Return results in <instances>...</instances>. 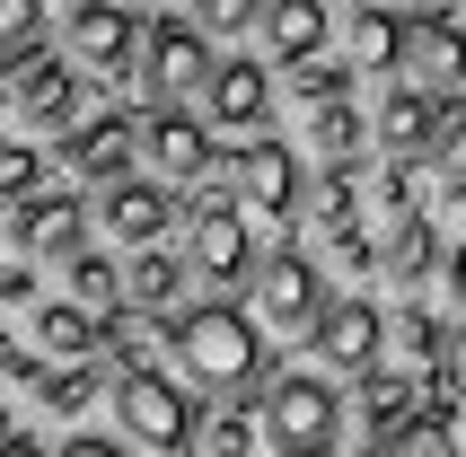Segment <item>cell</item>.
I'll use <instances>...</instances> for the list:
<instances>
[{"instance_id":"cell-1","label":"cell","mask_w":466,"mask_h":457,"mask_svg":"<svg viewBox=\"0 0 466 457\" xmlns=\"http://www.w3.org/2000/svg\"><path fill=\"white\" fill-rule=\"evenodd\" d=\"M167 343H177V370L203 396H220V405H247V387L264 379V334L247 308L229 300H203V308H185L177 326H167Z\"/></svg>"},{"instance_id":"cell-2","label":"cell","mask_w":466,"mask_h":457,"mask_svg":"<svg viewBox=\"0 0 466 457\" xmlns=\"http://www.w3.org/2000/svg\"><path fill=\"white\" fill-rule=\"evenodd\" d=\"M256 413H264V449L273 457H335V440H343V396L317 370H273Z\"/></svg>"},{"instance_id":"cell-3","label":"cell","mask_w":466,"mask_h":457,"mask_svg":"<svg viewBox=\"0 0 466 457\" xmlns=\"http://www.w3.org/2000/svg\"><path fill=\"white\" fill-rule=\"evenodd\" d=\"M396 88H414L431 106H466V18L414 9L405 36H396Z\"/></svg>"},{"instance_id":"cell-4","label":"cell","mask_w":466,"mask_h":457,"mask_svg":"<svg viewBox=\"0 0 466 457\" xmlns=\"http://www.w3.org/2000/svg\"><path fill=\"white\" fill-rule=\"evenodd\" d=\"M185 264H194L211 290L256 281V228L229 203V185H203V194H194V211H185Z\"/></svg>"},{"instance_id":"cell-5","label":"cell","mask_w":466,"mask_h":457,"mask_svg":"<svg viewBox=\"0 0 466 457\" xmlns=\"http://www.w3.org/2000/svg\"><path fill=\"white\" fill-rule=\"evenodd\" d=\"M220 185H229V203L247 211V228H256V220L290 228V220H299V194H309V177H299V150H290V141H247V150L220 168Z\"/></svg>"},{"instance_id":"cell-6","label":"cell","mask_w":466,"mask_h":457,"mask_svg":"<svg viewBox=\"0 0 466 457\" xmlns=\"http://www.w3.org/2000/svg\"><path fill=\"white\" fill-rule=\"evenodd\" d=\"M256 334L273 326V334H317V317H326V273H317V255H299V247H273V255H256Z\"/></svg>"},{"instance_id":"cell-7","label":"cell","mask_w":466,"mask_h":457,"mask_svg":"<svg viewBox=\"0 0 466 457\" xmlns=\"http://www.w3.org/2000/svg\"><path fill=\"white\" fill-rule=\"evenodd\" d=\"M106 396H115V413H124V432L141 440V449H158V457H185V449H194V405L177 396L167 370H124Z\"/></svg>"},{"instance_id":"cell-8","label":"cell","mask_w":466,"mask_h":457,"mask_svg":"<svg viewBox=\"0 0 466 457\" xmlns=\"http://www.w3.org/2000/svg\"><path fill=\"white\" fill-rule=\"evenodd\" d=\"M132 158H141V115H124V106H97L62 132V168L79 185H124Z\"/></svg>"},{"instance_id":"cell-9","label":"cell","mask_w":466,"mask_h":457,"mask_svg":"<svg viewBox=\"0 0 466 457\" xmlns=\"http://www.w3.org/2000/svg\"><path fill=\"white\" fill-rule=\"evenodd\" d=\"M211 62H220V53H211L185 18H150V26H141V62H132V71H141L150 97H185V88H203V79H211Z\"/></svg>"},{"instance_id":"cell-10","label":"cell","mask_w":466,"mask_h":457,"mask_svg":"<svg viewBox=\"0 0 466 457\" xmlns=\"http://www.w3.org/2000/svg\"><path fill=\"white\" fill-rule=\"evenodd\" d=\"M62 36H71L62 62L88 71V79H124L132 62H141V18H132V9H71Z\"/></svg>"},{"instance_id":"cell-11","label":"cell","mask_w":466,"mask_h":457,"mask_svg":"<svg viewBox=\"0 0 466 457\" xmlns=\"http://www.w3.org/2000/svg\"><path fill=\"white\" fill-rule=\"evenodd\" d=\"M141 158H150V185H203L211 168H220V141H211L203 115H150L141 124Z\"/></svg>"},{"instance_id":"cell-12","label":"cell","mask_w":466,"mask_h":457,"mask_svg":"<svg viewBox=\"0 0 466 457\" xmlns=\"http://www.w3.org/2000/svg\"><path fill=\"white\" fill-rule=\"evenodd\" d=\"M0 115H18V124H35V132H71L79 124V71L62 53H35V62L0 88Z\"/></svg>"},{"instance_id":"cell-13","label":"cell","mask_w":466,"mask_h":457,"mask_svg":"<svg viewBox=\"0 0 466 457\" xmlns=\"http://www.w3.org/2000/svg\"><path fill=\"white\" fill-rule=\"evenodd\" d=\"M309 343H317V361H326V370H352V379H370V370H379V343H388V317H379V308L352 290V300H326V317H317Z\"/></svg>"},{"instance_id":"cell-14","label":"cell","mask_w":466,"mask_h":457,"mask_svg":"<svg viewBox=\"0 0 466 457\" xmlns=\"http://www.w3.org/2000/svg\"><path fill=\"white\" fill-rule=\"evenodd\" d=\"M441 115H449V106L414 97V88H388V97H379V115H370V141H379L388 158H405V168H422V158H431V141H441Z\"/></svg>"},{"instance_id":"cell-15","label":"cell","mask_w":466,"mask_h":457,"mask_svg":"<svg viewBox=\"0 0 466 457\" xmlns=\"http://www.w3.org/2000/svg\"><path fill=\"white\" fill-rule=\"evenodd\" d=\"M167 220H177V194H167V185H150V177L106 185V228H115L132 255H150L158 238H167Z\"/></svg>"},{"instance_id":"cell-16","label":"cell","mask_w":466,"mask_h":457,"mask_svg":"<svg viewBox=\"0 0 466 457\" xmlns=\"http://www.w3.org/2000/svg\"><path fill=\"white\" fill-rule=\"evenodd\" d=\"M203 106L220 115L229 132H256L264 115H273V79H264V62H211V79H203Z\"/></svg>"},{"instance_id":"cell-17","label":"cell","mask_w":466,"mask_h":457,"mask_svg":"<svg viewBox=\"0 0 466 457\" xmlns=\"http://www.w3.org/2000/svg\"><path fill=\"white\" fill-rule=\"evenodd\" d=\"M9 238H18L26 255H62V264H71L79 238H88V211H79V194H35L26 211H9Z\"/></svg>"},{"instance_id":"cell-18","label":"cell","mask_w":466,"mask_h":457,"mask_svg":"<svg viewBox=\"0 0 466 457\" xmlns=\"http://www.w3.org/2000/svg\"><path fill=\"white\" fill-rule=\"evenodd\" d=\"M35 334H45L53 370H97V352H106V317H88V308H71V300H53L45 317H35Z\"/></svg>"},{"instance_id":"cell-19","label":"cell","mask_w":466,"mask_h":457,"mask_svg":"<svg viewBox=\"0 0 466 457\" xmlns=\"http://www.w3.org/2000/svg\"><path fill=\"white\" fill-rule=\"evenodd\" d=\"M264 45H273V62L282 71H299V62H317V45H326V9L317 0H282V9H256Z\"/></svg>"},{"instance_id":"cell-20","label":"cell","mask_w":466,"mask_h":457,"mask_svg":"<svg viewBox=\"0 0 466 457\" xmlns=\"http://www.w3.org/2000/svg\"><path fill=\"white\" fill-rule=\"evenodd\" d=\"M396 36H405V18L396 9H352L343 18V71H396Z\"/></svg>"},{"instance_id":"cell-21","label":"cell","mask_w":466,"mask_h":457,"mask_svg":"<svg viewBox=\"0 0 466 457\" xmlns=\"http://www.w3.org/2000/svg\"><path fill=\"white\" fill-rule=\"evenodd\" d=\"M299 211H309L326 238H352V228H361V168H326V177L299 194Z\"/></svg>"},{"instance_id":"cell-22","label":"cell","mask_w":466,"mask_h":457,"mask_svg":"<svg viewBox=\"0 0 466 457\" xmlns=\"http://www.w3.org/2000/svg\"><path fill=\"white\" fill-rule=\"evenodd\" d=\"M309 141H317V150H326V168H361L370 115H361V106H352V97H343V106H317V115H309Z\"/></svg>"},{"instance_id":"cell-23","label":"cell","mask_w":466,"mask_h":457,"mask_svg":"<svg viewBox=\"0 0 466 457\" xmlns=\"http://www.w3.org/2000/svg\"><path fill=\"white\" fill-rule=\"evenodd\" d=\"M35 53H53L45 45V9L35 0H0V79H18Z\"/></svg>"},{"instance_id":"cell-24","label":"cell","mask_w":466,"mask_h":457,"mask_svg":"<svg viewBox=\"0 0 466 457\" xmlns=\"http://www.w3.org/2000/svg\"><path fill=\"white\" fill-rule=\"evenodd\" d=\"M177 290H185V264H177V255H132V273H124V300L132 308H167V300H177Z\"/></svg>"},{"instance_id":"cell-25","label":"cell","mask_w":466,"mask_h":457,"mask_svg":"<svg viewBox=\"0 0 466 457\" xmlns=\"http://www.w3.org/2000/svg\"><path fill=\"white\" fill-rule=\"evenodd\" d=\"M422 238H431L441 264L466 255V185H441V203H422Z\"/></svg>"},{"instance_id":"cell-26","label":"cell","mask_w":466,"mask_h":457,"mask_svg":"<svg viewBox=\"0 0 466 457\" xmlns=\"http://www.w3.org/2000/svg\"><path fill=\"white\" fill-rule=\"evenodd\" d=\"M449 361H441V387H449V405H458V396H466V255H458V264H449Z\"/></svg>"},{"instance_id":"cell-27","label":"cell","mask_w":466,"mask_h":457,"mask_svg":"<svg viewBox=\"0 0 466 457\" xmlns=\"http://www.w3.org/2000/svg\"><path fill=\"white\" fill-rule=\"evenodd\" d=\"M115 300H124V273H115L106 255H71V308H88V317H115Z\"/></svg>"},{"instance_id":"cell-28","label":"cell","mask_w":466,"mask_h":457,"mask_svg":"<svg viewBox=\"0 0 466 457\" xmlns=\"http://www.w3.org/2000/svg\"><path fill=\"white\" fill-rule=\"evenodd\" d=\"M35 194H45V150H9V141H0V211H26L35 203Z\"/></svg>"},{"instance_id":"cell-29","label":"cell","mask_w":466,"mask_h":457,"mask_svg":"<svg viewBox=\"0 0 466 457\" xmlns=\"http://www.w3.org/2000/svg\"><path fill=\"white\" fill-rule=\"evenodd\" d=\"M35 405L45 413H88L97 405V370H35Z\"/></svg>"},{"instance_id":"cell-30","label":"cell","mask_w":466,"mask_h":457,"mask_svg":"<svg viewBox=\"0 0 466 457\" xmlns=\"http://www.w3.org/2000/svg\"><path fill=\"white\" fill-rule=\"evenodd\" d=\"M422 185H431V168H405V158H388V177H379V211L405 228V220L422 211Z\"/></svg>"},{"instance_id":"cell-31","label":"cell","mask_w":466,"mask_h":457,"mask_svg":"<svg viewBox=\"0 0 466 457\" xmlns=\"http://www.w3.org/2000/svg\"><path fill=\"white\" fill-rule=\"evenodd\" d=\"M203 457H256V413H247V405H220L203 422Z\"/></svg>"},{"instance_id":"cell-32","label":"cell","mask_w":466,"mask_h":457,"mask_svg":"<svg viewBox=\"0 0 466 457\" xmlns=\"http://www.w3.org/2000/svg\"><path fill=\"white\" fill-rule=\"evenodd\" d=\"M431 185H466V106H449L441 115V141H431Z\"/></svg>"},{"instance_id":"cell-33","label":"cell","mask_w":466,"mask_h":457,"mask_svg":"<svg viewBox=\"0 0 466 457\" xmlns=\"http://www.w3.org/2000/svg\"><path fill=\"white\" fill-rule=\"evenodd\" d=\"M370 457H458V432H449V413H422L414 432H396L388 449H370Z\"/></svg>"},{"instance_id":"cell-34","label":"cell","mask_w":466,"mask_h":457,"mask_svg":"<svg viewBox=\"0 0 466 457\" xmlns=\"http://www.w3.org/2000/svg\"><path fill=\"white\" fill-rule=\"evenodd\" d=\"M290 97H309V106H343V97H352V71L317 53V62H299V71H290Z\"/></svg>"},{"instance_id":"cell-35","label":"cell","mask_w":466,"mask_h":457,"mask_svg":"<svg viewBox=\"0 0 466 457\" xmlns=\"http://www.w3.org/2000/svg\"><path fill=\"white\" fill-rule=\"evenodd\" d=\"M238 26H256V9H247V0H211V9H194V36H238Z\"/></svg>"},{"instance_id":"cell-36","label":"cell","mask_w":466,"mask_h":457,"mask_svg":"<svg viewBox=\"0 0 466 457\" xmlns=\"http://www.w3.org/2000/svg\"><path fill=\"white\" fill-rule=\"evenodd\" d=\"M53 457H132V449H124V440H97V432H71Z\"/></svg>"},{"instance_id":"cell-37","label":"cell","mask_w":466,"mask_h":457,"mask_svg":"<svg viewBox=\"0 0 466 457\" xmlns=\"http://www.w3.org/2000/svg\"><path fill=\"white\" fill-rule=\"evenodd\" d=\"M0 379H35V352H26V343H9V334H0Z\"/></svg>"},{"instance_id":"cell-38","label":"cell","mask_w":466,"mask_h":457,"mask_svg":"<svg viewBox=\"0 0 466 457\" xmlns=\"http://www.w3.org/2000/svg\"><path fill=\"white\" fill-rule=\"evenodd\" d=\"M26 290H35V281H26V264H0V308H9V300H26Z\"/></svg>"},{"instance_id":"cell-39","label":"cell","mask_w":466,"mask_h":457,"mask_svg":"<svg viewBox=\"0 0 466 457\" xmlns=\"http://www.w3.org/2000/svg\"><path fill=\"white\" fill-rule=\"evenodd\" d=\"M0 457H53V449H45V440H26V432H9V440H0Z\"/></svg>"},{"instance_id":"cell-40","label":"cell","mask_w":466,"mask_h":457,"mask_svg":"<svg viewBox=\"0 0 466 457\" xmlns=\"http://www.w3.org/2000/svg\"><path fill=\"white\" fill-rule=\"evenodd\" d=\"M0 440H9V405H0Z\"/></svg>"}]
</instances>
